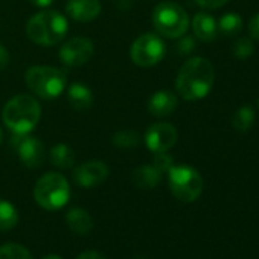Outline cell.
Here are the masks:
<instances>
[{"mask_svg": "<svg viewBox=\"0 0 259 259\" xmlns=\"http://www.w3.org/2000/svg\"><path fill=\"white\" fill-rule=\"evenodd\" d=\"M41 259H63V257H61V256H58V254H54V253H52V254H46V256H45V257H41Z\"/></svg>", "mask_w": 259, "mask_h": 259, "instance_id": "cell-33", "label": "cell"}, {"mask_svg": "<svg viewBox=\"0 0 259 259\" xmlns=\"http://www.w3.org/2000/svg\"><path fill=\"white\" fill-rule=\"evenodd\" d=\"M76 259H105V256L102 253H99L98 250H85V251L79 253V256Z\"/></svg>", "mask_w": 259, "mask_h": 259, "instance_id": "cell-31", "label": "cell"}, {"mask_svg": "<svg viewBox=\"0 0 259 259\" xmlns=\"http://www.w3.org/2000/svg\"><path fill=\"white\" fill-rule=\"evenodd\" d=\"M257 105H259V102H257Z\"/></svg>", "mask_w": 259, "mask_h": 259, "instance_id": "cell-35", "label": "cell"}, {"mask_svg": "<svg viewBox=\"0 0 259 259\" xmlns=\"http://www.w3.org/2000/svg\"><path fill=\"white\" fill-rule=\"evenodd\" d=\"M165 52L166 46L160 35L147 32L133 41L130 48V58L139 67H153L163 60Z\"/></svg>", "mask_w": 259, "mask_h": 259, "instance_id": "cell-8", "label": "cell"}, {"mask_svg": "<svg viewBox=\"0 0 259 259\" xmlns=\"http://www.w3.org/2000/svg\"><path fill=\"white\" fill-rule=\"evenodd\" d=\"M248 32H250L251 38L259 40V13H256L250 19V22H248Z\"/></svg>", "mask_w": 259, "mask_h": 259, "instance_id": "cell-29", "label": "cell"}, {"mask_svg": "<svg viewBox=\"0 0 259 259\" xmlns=\"http://www.w3.org/2000/svg\"><path fill=\"white\" fill-rule=\"evenodd\" d=\"M195 48H197V41L191 35H182L176 45L177 54H180V55H189L191 52H194Z\"/></svg>", "mask_w": 259, "mask_h": 259, "instance_id": "cell-26", "label": "cell"}, {"mask_svg": "<svg viewBox=\"0 0 259 259\" xmlns=\"http://www.w3.org/2000/svg\"><path fill=\"white\" fill-rule=\"evenodd\" d=\"M29 2L34 5V7H38V8H48L52 5L54 0H29Z\"/></svg>", "mask_w": 259, "mask_h": 259, "instance_id": "cell-32", "label": "cell"}, {"mask_svg": "<svg viewBox=\"0 0 259 259\" xmlns=\"http://www.w3.org/2000/svg\"><path fill=\"white\" fill-rule=\"evenodd\" d=\"M51 162L58 169H70L75 165V151L67 144H57L49 153Z\"/></svg>", "mask_w": 259, "mask_h": 259, "instance_id": "cell-19", "label": "cell"}, {"mask_svg": "<svg viewBox=\"0 0 259 259\" xmlns=\"http://www.w3.org/2000/svg\"><path fill=\"white\" fill-rule=\"evenodd\" d=\"M153 165L162 172H168L171 169V166L174 165V159L168 154V153H156L154 154V160H153Z\"/></svg>", "mask_w": 259, "mask_h": 259, "instance_id": "cell-27", "label": "cell"}, {"mask_svg": "<svg viewBox=\"0 0 259 259\" xmlns=\"http://www.w3.org/2000/svg\"><path fill=\"white\" fill-rule=\"evenodd\" d=\"M67 99L73 110L87 111L93 104V92L82 82H73L67 89Z\"/></svg>", "mask_w": 259, "mask_h": 259, "instance_id": "cell-15", "label": "cell"}, {"mask_svg": "<svg viewBox=\"0 0 259 259\" xmlns=\"http://www.w3.org/2000/svg\"><path fill=\"white\" fill-rule=\"evenodd\" d=\"M232 51H233V55L236 58L244 60V58H248L254 52V45H253V41L248 37H241V38H238L233 43Z\"/></svg>", "mask_w": 259, "mask_h": 259, "instance_id": "cell-25", "label": "cell"}, {"mask_svg": "<svg viewBox=\"0 0 259 259\" xmlns=\"http://www.w3.org/2000/svg\"><path fill=\"white\" fill-rule=\"evenodd\" d=\"M179 139L177 128L168 122L153 123L144 136L145 145L151 153H168Z\"/></svg>", "mask_w": 259, "mask_h": 259, "instance_id": "cell-11", "label": "cell"}, {"mask_svg": "<svg viewBox=\"0 0 259 259\" xmlns=\"http://www.w3.org/2000/svg\"><path fill=\"white\" fill-rule=\"evenodd\" d=\"M66 14L81 23L92 22L101 14L99 0H67Z\"/></svg>", "mask_w": 259, "mask_h": 259, "instance_id": "cell-13", "label": "cell"}, {"mask_svg": "<svg viewBox=\"0 0 259 259\" xmlns=\"http://www.w3.org/2000/svg\"><path fill=\"white\" fill-rule=\"evenodd\" d=\"M25 82L40 99L54 101L64 92L67 79L61 69L52 66H32L25 73Z\"/></svg>", "mask_w": 259, "mask_h": 259, "instance_id": "cell-4", "label": "cell"}, {"mask_svg": "<svg viewBox=\"0 0 259 259\" xmlns=\"http://www.w3.org/2000/svg\"><path fill=\"white\" fill-rule=\"evenodd\" d=\"M95 52L93 43L85 37H75L63 43L58 51V60L66 67L84 66Z\"/></svg>", "mask_w": 259, "mask_h": 259, "instance_id": "cell-10", "label": "cell"}, {"mask_svg": "<svg viewBox=\"0 0 259 259\" xmlns=\"http://www.w3.org/2000/svg\"><path fill=\"white\" fill-rule=\"evenodd\" d=\"M41 117V107L35 96L20 93L13 96L4 107V123L13 135H28L37 126Z\"/></svg>", "mask_w": 259, "mask_h": 259, "instance_id": "cell-2", "label": "cell"}, {"mask_svg": "<svg viewBox=\"0 0 259 259\" xmlns=\"http://www.w3.org/2000/svg\"><path fill=\"white\" fill-rule=\"evenodd\" d=\"M66 224L67 227L76 233V235H87L90 233L92 227H93V220L90 217V213L82 209V207H72L67 213H66Z\"/></svg>", "mask_w": 259, "mask_h": 259, "instance_id": "cell-17", "label": "cell"}, {"mask_svg": "<svg viewBox=\"0 0 259 259\" xmlns=\"http://www.w3.org/2000/svg\"><path fill=\"white\" fill-rule=\"evenodd\" d=\"M34 200L45 210H60L70 200V185L60 172H46L34 186Z\"/></svg>", "mask_w": 259, "mask_h": 259, "instance_id": "cell-5", "label": "cell"}, {"mask_svg": "<svg viewBox=\"0 0 259 259\" xmlns=\"http://www.w3.org/2000/svg\"><path fill=\"white\" fill-rule=\"evenodd\" d=\"M19 223V212L13 203L0 198V232H8Z\"/></svg>", "mask_w": 259, "mask_h": 259, "instance_id": "cell-20", "label": "cell"}, {"mask_svg": "<svg viewBox=\"0 0 259 259\" xmlns=\"http://www.w3.org/2000/svg\"><path fill=\"white\" fill-rule=\"evenodd\" d=\"M111 141L114 147L120 150H133L142 142V136L139 132H135V130H120V132L113 135Z\"/></svg>", "mask_w": 259, "mask_h": 259, "instance_id": "cell-22", "label": "cell"}, {"mask_svg": "<svg viewBox=\"0 0 259 259\" xmlns=\"http://www.w3.org/2000/svg\"><path fill=\"white\" fill-rule=\"evenodd\" d=\"M254 119H256L254 110L250 105H242L233 113L232 125H233V128L236 130V132L244 133V132H248V130L253 126Z\"/></svg>", "mask_w": 259, "mask_h": 259, "instance_id": "cell-21", "label": "cell"}, {"mask_svg": "<svg viewBox=\"0 0 259 259\" xmlns=\"http://www.w3.org/2000/svg\"><path fill=\"white\" fill-rule=\"evenodd\" d=\"M10 60H11V57H10L8 49L4 45H0V70H4V69L8 67Z\"/></svg>", "mask_w": 259, "mask_h": 259, "instance_id": "cell-30", "label": "cell"}, {"mask_svg": "<svg viewBox=\"0 0 259 259\" xmlns=\"http://www.w3.org/2000/svg\"><path fill=\"white\" fill-rule=\"evenodd\" d=\"M215 81V70L212 63L203 57L188 60L179 70L176 78V89L185 101L204 99Z\"/></svg>", "mask_w": 259, "mask_h": 259, "instance_id": "cell-1", "label": "cell"}, {"mask_svg": "<svg viewBox=\"0 0 259 259\" xmlns=\"http://www.w3.org/2000/svg\"><path fill=\"white\" fill-rule=\"evenodd\" d=\"M0 259H34V257L25 245L10 242L0 247Z\"/></svg>", "mask_w": 259, "mask_h": 259, "instance_id": "cell-24", "label": "cell"}, {"mask_svg": "<svg viewBox=\"0 0 259 259\" xmlns=\"http://www.w3.org/2000/svg\"><path fill=\"white\" fill-rule=\"evenodd\" d=\"M67 29V19L61 13L46 10L29 19L26 25V35L35 45L55 46L64 40Z\"/></svg>", "mask_w": 259, "mask_h": 259, "instance_id": "cell-3", "label": "cell"}, {"mask_svg": "<svg viewBox=\"0 0 259 259\" xmlns=\"http://www.w3.org/2000/svg\"><path fill=\"white\" fill-rule=\"evenodd\" d=\"M177 105H179V99L172 92L159 90L150 98L148 111L156 117H166L176 111Z\"/></svg>", "mask_w": 259, "mask_h": 259, "instance_id": "cell-14", "label": "cell"}, {"mask_svg": "<svg viewBox=\"0 0 259 259\" xmlns=\"http://www.w3.org/2000/svg\"><path fill=\"white\" fill-rule=\"evenodd\" d=\"M217 25H218V29L221 31L223 35L232 37V35H236V34L241 32V29H242V19L238 14H235V13H227V14H224L220 19V22Z\"/></svg>", "mask_w": 259, "mask_h": 259, "instance_id": "cell-23", "label": "cell"}, {"mask_svg": "<svg viewBox=\"0 0 259 259\" xmlns=\"http://www.w3.org/2000/svg\"><path fill=\"white\" fill-rule=\"evenodd\" d=\"M11 145L14 147L19 159L22 160V163L26 168L35 169L40 168L45 163L46 159V150H45V144L28 135H13L11 139Z\"/></svg>", "mask_w": 259, "mask_h": 259, "instance_id": "cell-9", "label": "cell"}, {"mask_svg": "<svg viewBox=\"0 0 259 259\" xmlns=\"http://www.w3.org/2000/svg\"><path fill=\"white\" fill-rule=\"evenodd\" d=\"M194 35L201 41H213L218 32V25L215 19L207 13H198L192 19Z\"/></svg>", "mask_w": 259, "mask_h": 259, "instance_id": "cell-16", "label": "cell"}, {"mask_svg": "<svg viewBox=\"0 0 259 259\" xmlns=\"http://www.w3.org/2000/svg\"><path fill=\"white\" fill-rule=\"evenodd\" d=\"M153 26L160 37L180 38L189 28V17L186 11L176 2H160L153 11Z\"/></svg>", "mask_w": 259, "mask_h": 259, "instance_id": "cell-6", "label": "cell"}, {"mask_svg": "<svg viewBox=\"0 0 259 259\" xmlns=\"http://www.w3.org/2000/svg\"><path fill=\"white\" fill-rule=\"evenodd\" d=\"M168 174L171 194L182 203H194L200 198L204 182L201 174L189 165H172Z\"/></svg>", "mask_w": 259, "mask_h": 259, "instance_id": "cell-7", "label": "cell"}, {"mask_svg": "<svg viewBox=\"0 0 259 259\" xmlns=\"http://www.w3.org/2000/svg\"><path fill=\"white\" fill-rule=\"evenodd\" d=\"M110 174L108 166L101 160H89L73 169V182L81 188H95L107 180Z\"/></svg>", "mask_w": 259, "mask_h": 259, "instance_id": "cell-12", "label": "cell"}, {"mask_svg": "<svg viewBox=\"0 0 259 259\" xmlns=\"http://www.w3.org/2000/svg\"><path fill=\"white\" fill-rule=\"evenodd\" d=\"M2 139H4V132H2V126H0V144H2Z\"/></svg>", "mask_w": 259, "mask_h": 259, "instance_id": "cell-34", "label": "cell"}, {"mask_svg": "<svg viewBox=\"0 0 259 259\" xmlns=\"http://www.w3.org/2000/svg\"><path fill=\"white\" fill-rule=\"evenodd\" d=\"M162 180V172L154 165H142L135 169L133 182L139 189H153Z\"/></svg>", "mask_w": 259, "mask_h": 259, "instance_id": "cell-18", "label": "cell"}, {"mask_svg": "<svg viewBox=\"0 0 259 259\" xmlns=\"http://www.w3.org/2000/svg\"><path fill=\"white\" fill-rule=\"evenodd\" d=\"M195 2L206 10H218L221 7H224L229 0H195Z\"/></svg>", "mask_w": 259, "mask_h": 259, "instance_id": "cell-28", "label": "cell"}]
</instances>
